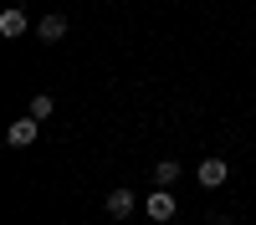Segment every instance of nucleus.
<instances>
[{
    "mask_svg": "<svg viewBox=\"0 0 256 225\" xmlns=\"http://www.w3.org/2000/svg\"><path fill=\"white\" fill-rule=\"evenodd\" d=\"M226 174H230V169H226V159H205L200 169H195V179L205 184V190H220V184H226Z\"/></svg>",
    "mask_w": 256,
    "mask_h": 225,
    "instance_id": "obj_4",
    "label": "nucleus"
},
{
    "mask_svg": "<svg viewBox=\"0 0 256 225\" xmlns=\"http://www.w3.org/2000/svg\"><path fill=\"white\" fill-rule=\"evenodd\" d=\"M134 190H108V200H102V210H108L113 220H128V215H134Z\"/></svg>",
    "mask_w": 256,
    "mask_h": 225,
    "instance_id": "obj_3",
    "label": "nucleus"
},
{
    "mask_svg": "<svg viewBox=\"0 0 256 225\" xmlns=\"http://www.w3.org/2000/svg\"><path fill=\"white\" fill-rule=\"evenodd\" d=\"M144 210L154 215V225H164V220H174V215H180V205H174V195H169L164 184H154V195L144 200Z\"/></svg>",
    "mask_w": 256,
    "mask_h": 225,
    "instance_id": "obj_2",
    "label": "nucleus"
},
{
    "mask_svg": "<svg viewBox=\"0 0 256 225\" xmlns=\"http://www.w3.org/2000/svg\"><path fill=\"white\" fill-rule=\"evenodd\" d=\"M26 26H31V20H26V10H0V36H6V41L26 36Z\"/></svg>",
    "mask_w": 256,
    "mask_h": 225,
    "instance_id": "obj_5",
    "label": "nucleus"
},
{
    "mask_svg": "<svg viewBox=\"0 0 256 225\" xmlns=\"http://www.w3.org/2000/svg\"><path fill=\"white\" fill-rule=\"evenodd\" d=\"M52 113H56L52 92H36V97H31V118H52Z\"/></svg>",
    "mask_w": 256,
    "mask_h": 225,
    "instance_id": "obj_8",
    "label": "nucleus"
},
{
    "mask_svg": "<svg viewBox=\"0 0 256 225\" xmlns=\"http://www.w3.org/2000/svg\"><path fill=\"white\" fill-rule=\"evenodd\" d=\"M36 36H41V41H62V36H67V15H62V10H52V15H41V26H36Z\"/></svg>",
    "mask_w": 256,
    "mask_h": 225,
    "instance_id": "obj_6",
    "label": "nucleus"
},
{
    "mask_svg": "<svg viewBox=\"0 0 256 225\" xmlns=\"http://www.w3.org/2000/svg\"><path fill=\"white\" fill-rule=\"evenodd\" d=\"M174 179H180V164H174V159H159V164H154V184H164V190H169Z\"/></svg>",
    "mask_w": 256,
    "mask_h": 225,
    "instance_id": "obj_7",
    "label": "nucleus"
},
{
    "mask_svg": "<svg viewBox=\"0 0 256 225\" xmlns=\"http://www.w3.org/2000/svg\"><path fill=\"white\" fill-rule=\"evenodd\" d=\"M36 138H41V118H31V113H26V118H16L10 128H6V143H10V149H31Z\"/></svg>",
    "mask_w": 256,
    "mask_h": 225,
    "instance_id": "obj_1",
    "label": "nucleus"
}]
</instances>
